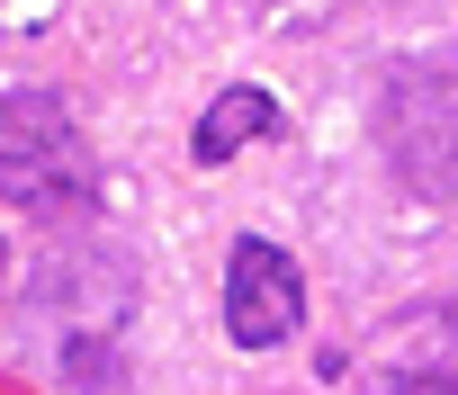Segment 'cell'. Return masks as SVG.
<instances>
[{
	"label": "cell",
	"instance_id": "6da1fadb",
	"mask_svg": "<svg viewBox=\"0 0 458 395\" xmlns=\"http://www.w3.org/2000/svg\"><path fill=\"white\" fill-rule=\"evenodd\" d=\"M0 207L19 216H90L99 207V153L81 135V117L46 90H10L0 99Z\"/></svg>",
	"mask_w": 458,
	"mask_h": 395
},
{
	"label": "cell",
	"instance_id": "7a4b0ae2",
	"mask_svg": "<svg viewBox=\"0 0 458 395\" xmlns=\"http://www.w3.org/2000/svg\"><path fill=\"white\" fill-rule=\"evenodd\" d=\"M306 324V279L279 243L243 234L234 261H225V332H234L243 350H279L288 332Z\"/></svg>",
	"mask_w": 458,
	"mask_h": 395
},
{
	"label": "cell",
	"instance_id": "3957f363",
	"mask_svg": "<svg viewBox=\"0 0 458 395\" xmlns=\"http://www.w3.org/2000/svg\"><path fill=\"white\" fill-rule=\"evenodd\" d=\"M369 395H458V297L404 315L369 350Z\"/></svg>",
	"mask_w": 458,
	"mask_h": 395
},
{
	"label": "cell",
	"instance_id": "277c9868",
	"mask_svg": "<svg viewBox=\"0 0 458 395\" xmlns=\"http://www.w3.org/2000/svg\"><path fill=\"white\" fill-rule=\"evenodd\" d=\"M270 126H279V99H270V90H225V99H216V117L198 126V162L216 171L243 135H270Z\"/></svg>",
	"mask_w": 458,
	"mask_h": 395
}]
</instances>
